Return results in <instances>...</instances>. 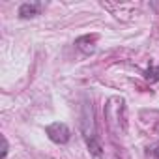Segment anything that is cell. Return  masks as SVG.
<instances>
[{"label": "cell", "instance_id": "3957f363", "mask_svg": "<svg viewBox=\"0 0 159 159\" xmlns=\"http://www.w3.org/2000/svg\"><path fill=\"white\" fill-rule=\"evenodd\" d=\"M41 8H43V4H39V2H32V4L26 2V4H23V6L19 8V17H23V19L36 17V15H39Z\"/></svg>", "mask_w": 159, "mask_h": 159}, {"label": "cell", "instance_id": "277c9868", "mask_svg": "<svg viewBox=\"0 0 159 159\" xmlns=\"http://www.w3.org/2000/svg\"><path fill=\"white\" fill-rule=\"evenodd\" d=\"M146 79H148V81H152V83L159 81V66H155V67H150V69L146 71Z\"/></svg>", "mask_w": 159, "mask_h": 159}, {"label": "cell", "instance_id": "5b68a950", "mask_svg": "<svg viewBox=\"0 0 159 159\" xmlns=\"http://www.w3.org/2000/svg\"><path fill=\"white\" fill-rule=\"evenodd\" d=\"M152 153H153V155H155V157H159V146H155V148H153V150H152Z\"/></svg>", "mask_w": 159, "mask_h": 159}, {"label": "cell", "instance_id": "7a4b0ae2", "mask_svg": "<svg viewBox=\"0 0 159 159\" xmlns=\"http://www.w3.org/2000/svg\"><path fill=\"white\" fill-rule=\"evenodd\" d=\"M45 131H47V137H49L54 144H66V142H69V139H71V131H69V127H67L64 122H54V124H51Z\"/></svg>", "mask_w": 159, "mask_h": 159}, {"label": "cell", "instance_id": "6da1fadb", "mask_svg": "<svg viewBox=\"0 0 159 159\" xmlns=\"http://www.w3.org/2000/svg\"><path fill=\"white\" fill-rule=\"evenodd\" d=\"M81 131H83V137H84L86 146H88L90 153L94 155V159H101V157H103V148H101V142H99L98 133H96V124H94V116H92V107H88V105H84V111H83Z\"/></svg>", "mask_w": 159, "mask_h": 159}]
</instances>
